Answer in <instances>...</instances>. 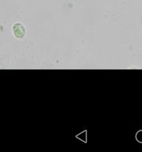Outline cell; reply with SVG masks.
Returning <instances> with one entry per match:
<instances>
[{
    "label": "cell",
    "mask_w": 142,
    "mask_h": 152,
    "mask_svg": "<svg viewBox=\"0 0 142 152\" xmlns=\"http://www.w3.org/2000/svg\"><path fill=\"white\" fill-rule=\"evenodd\" d=\"M14 37L16 38H22L25 35V28L21 23H15L12 28Z\"/></svg>",
    "instance_id": "obj_1"
},
{
    "label": "cell",
    "mask_w": 142,
    "mask_h": 152,
    "mask_svg": "<svg viewBox=\"0 0 142 152\" xmlns=\"http://www.w3.org/2000/svg\"><path fill=\"white\" fill-rule=\"evenodd\" d=\"M136 139L138 142H142V130H140L139 132H137L136 134Z\"/></svg>",
    "instance_id": "obj_2"
}]
</instances>
